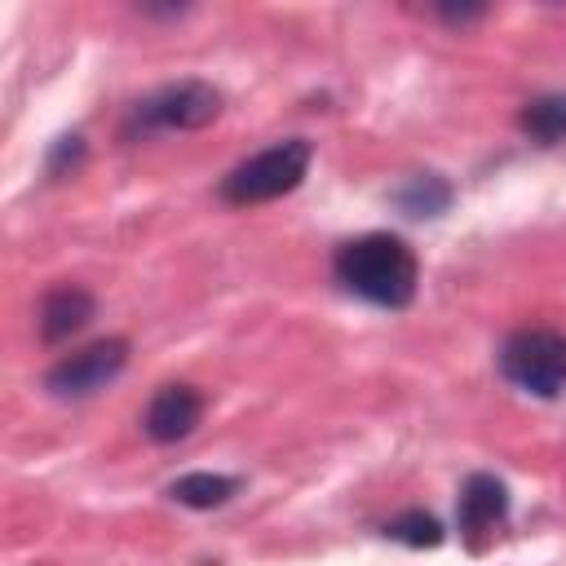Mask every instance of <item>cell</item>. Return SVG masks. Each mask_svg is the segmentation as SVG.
<instances>
[{"label":"cell","mask_w":566,"mask_h":566,"mask_svg":"<svg viewBox=\"0 0 566 566\" xmlns=\"http://www.w3.org/2000/svg\"><path fill=\"white\" fill-rule=\"evenodd\" d=\"M332 274H336V283L349 296H358L367 305H380V310H402L416 296L420 261H416V252H411L407 239L385 234V230H371V234L345 239L336 248Z\"/></svg>","instance_id":"obj_1"},{"label":"cell","mask_w":566,"mask_h":566,"mask_svg":"<svg viewBox=\"0 0 566 566\" xmlns=\"http://www.w3.org/2000/svg\"><path fill=\"white\" fill-rule=\"evenodd\" d=\"M310 159H314V146L305 137H287V142H274L256 155H248L243 164H234L217 195L234 208H252V203H270V199H283L292 195L305 172H310Z\"/></svg>","instance_id":"obj_2"},{"label":"cell","mask_w":566,"mask_h":566,"mask_svg":"<svg viewBox=\"0 0 566 566\" xmlns=\"http://www.w3.org/2000/svg\"><path fill=\"white\" fill-rule=\"evenodd\" d=\"M500 376L535 398H557L566 389V332L517 327L500 345Z\"/></svg>","instance_id":"obj_3"},{"label":"cell","mask_w":566,"mask_h":566,"mask_svg":"<svg viewBox=\"0 0 566 566\" xmlns=\"http://www.w3.org/2000/svg\"><path fill=\"white\" fill-rule=\"evenodd\" d=\"M221 115V93L203 80H177L155 93H146L133 106L128 133H195Z\"/></svg>","instance_id":"obj_4"},{"label":"cell","mask_w":566,"mask_h":566,"mask_svg":"<svg viewBox=\"0 0 566 566\" xmlns=\"http://www.w3.org/2000/svg\"><path fill=\"white\" fill-rule=\"evenodd\" d=\"M128 367V340L124 336H102L66 358H57L44 376V389L53 398H88L97 389H106L119 371Z\"/></svg>","instance_id":"obj_5"},{"label":"cell","mask_w":566,"mask_h":566,"mask_svg":"<svg viewBox=\"0 0 566 566\" xmlns=\"http://www.w3.org/2000/svg\"><path fill=\"white\" fill-rule=\"evenodd\" d=\"M509 517V486L495 478V473H469L464 486H460V500H455V526H460V539L478 553L495 526Z\"/></svg>","instance_id":"obj_6"},{"label":"cell","mask_w":566,"mask_h":566,"mask_svg":"<svg viewBox=\"0 0 566 566\" xmlns=\"http://www.w3.org/2000/svg\"><path fill=\"white\" fill-rule=\"evenodd\" d=\"M203 394L195 389V385H186V380H172V385H159L155 394H150V402H146V411H142V433L150 438V442H181V438H190L195 433V424L203 420Z\"/></svg>","instance_id":"obj_7"},{"label":"cell","mask_w":566,"mask_h":566,"mask_svg":"<svg viewBox=\"0 0 566 566\" xmlns=\"http://www.w3.org/2000/svg\"><path fill=\"white\" fill-rule=\"evenodd\" d=\"M93 314H97V301H93V292L88 287H80V283H57V287H49L44 292V301H40V340L44 345H62V340H71L75 332H84L88 323H93Z\"/></svg>","instance_id":"obj_8"},{"label":"cell","mask_w":566,"mask_h":566,"mask_svg":"<svg viewBox=\"0 0 566 566\" xmlns=\"http://www.w3.org/2000/svg\"><path fill=\"white\" fill-rule=\"evenodd\" d=\"M451 199H455V190L438 172H416V177H407L402 186L389 190V203L407 217H442L451 208Z\"/></svg>","instance_id":"obj_9"},{"label":"cell","mask_w":566,"mask_h":566,"mask_svg":"<svg viewBox=\"0 0 566 566\" xmlns=\"http://www.w3.org/2000/svg\"><path fill=\"white\" fill-rule=\"evenodd\" d=\"M517 128L522 137H531L535 146H557L566 142V93H539L517 111Z\"/></svg>","instance_id":"obj_10"},{"label":"cell","mask_w":566,"mask_h":566,"mask_svg":"<svg viewBox=\"0 0 566 566\" xmlns=\"http://www.w3.org/2000/svg\"><path fill=\"white\" fill-rule=\"evenodd\" d=\"M234 491H239V478H230V473H208V469L186 473V478H177V482L168 486V495H172L177 504H186V509H221Z\"/></svg>","instance_id":"obj_11"},{"label":"cell","mask_w":566,"mask_h":566,"mask_svg":"<svg viewBox=\"0 0 566 566\" xmlns=\"http://www.w3.org/2000/svg\"><path fill=\"white\" fill-rule=\"evenodd\" d=\"M389 539H398V544H407V548H438L442 539H447V531H442V522L433 517V513H424V509H407V513H398V517H389L385 526H380Z\"/></svg>","instance_id":"obj_12"},{"label":"cell","mask_w":566,"mask_h":566,"mask_svg":"<svg viewBox=\"0 0 566 566\" xmlns=\"http://www.w3.org/2000/svg\"><path fill=\"white\" fill-rule=\"evenodd\" d=\"M80 159H84V137H57V146H53V155H49V172L62 177V172L75 168Z\"/></svg>","instance_id":"obj_13"},{"label":"cell","mask_w":566,"mask_h":566,"mask_svg":"<svg viewBox=\"0 0 566 566\" xmlns=\"http://www.w3.org/2000/svg\"><path fill=\"white\" fill-rule=\"evenodd\" d=\"M482 13H486L482 4H460V9L447 4V9H438V18H447V22H473V18H482Z\"/></svg>","instance_id":"obj_14"}]
</instances>
